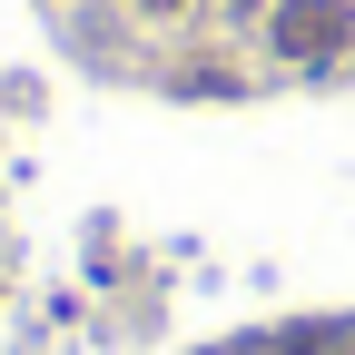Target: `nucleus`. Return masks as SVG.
Returning <instances> with one entry per match:
<instances>
[{
  "mask_svg": "<svg viewBox=\"0 0 355 355\" xmlns=\"http://www.w3.org/2000/svg\"><path fill=\"white\" fill-rule=\"evenodd\" d=\"M158 10H188V0H158Z\"/></svg>",
  "mask_w": 355,
  "mask_h": 355,
  "instance_id": "obj_2",
  "label": "nucleus"
},
{
  "mask_svg": "<svg viewBox=\"0 0 355 355\" xmlns=\"http://www.w3.org/2000/svg\"><path fill=\"white\" fill-rule=\"evenodd\" d=\"M237 355H247V345H237Z\"/></svg>",
  "mask_w": 355,
  "mask_h": 355,
  "instance_id": "obj_4",
  "label": "nucleus"
},
{
  "mask_svg": "<svg viewBox=\"0 0 355 355\" xmlns=\"http://www.w3.org/2000/svg\"><path fill=\"white\" fill-rule=\"evenodd\" d=\"M345 40H355V10H345V0H286L277 20H266V50H277V60H296V69L336 60Z\"/></svg>",
  "mask_w": 355,
  "mask_h": 355,
  "instance_id": "obj_1",
  "label": "nucleus"
},
{
  "mask_svg": "<svg viewBox=\"0 0 355 355\" xmlns=\"http://www.w3.org/2000/svg\"><path fill=\"white\" fill-rule=\"evenodd\" d=\"M237 10H257V0H237Z\"/></svg>",
  "mask_w": 355,
  "mask_h": 355,
  "instance_id": "obj_3",
  "label": "nucleus"
}]
</instances>
